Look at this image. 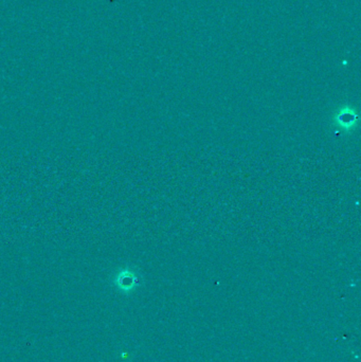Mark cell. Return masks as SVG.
Instances as JSON below:
<instances>
[{"label":"cell","instance_id":"obj_2","mask_svg":"<svg viewBox=\"0 0 361 362\" xmlns=\"http://www.w3.org/2000/svg\"><path fill=\"white\" fill-rule=\"evenodd\" d=\"M140 282L138 274L129 268L122 269L116 275L113 284L122 293H130L135 289Z\"/></svg>","mask_w":361,"mask_h":362},{"label":"cell","instance_id":"obj_1","mask_svg":"<svg viewBox=\"0 0 361 362\" xmlns=\"http://www.w3.org/2000/svg\"><path fill=\"white\" fill-rule=\"evenodd\" d=\"M335 124L340 129L344 131H352L358 123V112L350 106H343L335 115Z\"/></svg>","mask_w":361,"mask_h":362}]
</instances>
